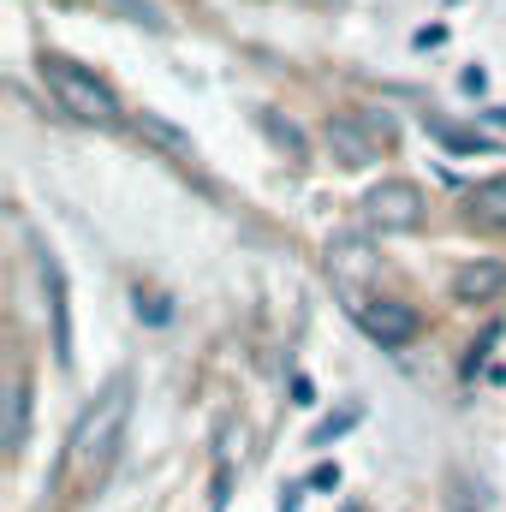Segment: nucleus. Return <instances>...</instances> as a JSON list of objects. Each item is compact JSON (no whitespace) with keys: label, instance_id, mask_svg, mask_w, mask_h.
I'll return each instance as SVG.
<instances>
[{"label":"nucleus","instance_id":"obj_7","mask_svg":"<svg viewBox=\"0 0 506 512\" xmlns=\"http://www.w3.org/2000/svg\"><path fill=\"white\" fill-rule=\"evenodd\" d=\"M501 292H506L501 262H465V268L453 274V298H459V304H495Z\"/></svg>","mask_w":506,"mask_h":512},{"label":"nucleus","instance_id":"obj_1","mask_svg":"<svg viewBox=\"0 0 506 512\" xmlns=\"http://www.w3.org/2000/svg\"><path fill=\"white\" fill-rule=\"evenodd\" d=\"M131 417V376H114L108 393L78 417V429H72V441H66V459H60V471H84V477H102L108 471V459H114V447H120V429H126Z\"/></svg>","mask_w":506,"mask_h":512},{"label":"nucleus","instance_id":"obj_6","mask_svg":"<svg viewBox=\"0 0 506 512\" xmlns=\"http://www.w3.org/2000/svg\"><path fill=\"white\" fill-rule=\"evenodd\" d=\"M42 280H48V310H54V364L72 370V304H66V274L54 256H42Z\"/></svg>","mask_w":506,"mask_h":512},{"label":"nucleus","instance_id":"obj_14","mask_svg":"<svg viewBox=\"0 0 506 512\" xmlns=\"http://www.w3.org/2000/svg\"><path fill=\"white\" fill-rule=\"evenodd\" d=\"M352 423H358V411H340V417H328V423H316V429H310V447H328V441H334V435H346Z\"/></svg>","mask_w":506,"mask_h":512},{"label":"nucleus","instance_id":"obj_11","mask_svg":"<svg viewBox=\"0 0 506 512\" xmlns=\"http://www.w3.org/2000/svg\"><path fill=\"white\" fill-rule=\"evenodd\" d=\"M262 131L292 155V161H310V143H304V131L292 126V120H280V114H262Z\"/></svg>","mask_w":506,"mask_h":512},{"label":"nucleus","instance_id":"obj_10","mask_svg":"<svg viewBox=\"0 0 506 512\" xmlns=\"http://www.w3.org/2000/svg\"><path fill=\"white\" fill-rule=\"evenodd\" d=\"M24 435H30V382L18 376V382H12V417H6V447L18 453Z\"/></svg>","mask_w":506,"mask_h":512},{"label":"nucleus","instance_id":"obj_3","mask_svg":"<svg viewBox=\"0 0 506 512\" xmlns=\"http://www.w3.org/2000/svg\"><path fill=\"white\" fill-rule=\"evenodd\" d=\"M423 191L411 185V179H381L376 191L364 197V215H370V227L381 233H411V227H423Z\"/></svg>","mask_w":506,"mask_h":512},{"label":"nucleus","instance_id":"obj_12","mask_svg":"<svg viewBox=\"0 0 506 512\" xmlns=\"http://www.w3.org/2000/svg\"><path fill=\"white\" fill-rule=\"evenodd\" d=\"M96 6H108V12H120L126 24H149V30H161V24H167V12H161L155 0H96Z\"/></svg>","mask_w":506,"mask_h":512},{"label":"nucleus","instance_id":"obj_4","mask_svg":"<svg viewBox=\"0 0 506 512\" xmlns=\"http://www.w3.org/2000/svg\"><path fill=\"white\" fill-rule=\"evenodd\" d=\"M352 316L364 322V334L381 340L387 352H393V346H411V340H417V328H423V322H417V310H411V304H393V298H358V304H352Z\"/></svg>","mask_w":506,"mask_h":512},{"label":"nucleus","instance_id":"obj_13","mask_svg":"<svg viewBox=\"0 0 506 512\" xmlns=\"http://www.w3.org/2000/svg\"><path fill=\"white\" fill-rule=\"evenodd\" d=\"M429 131H435L453 155H489V149H495V137H477V131H447V126H429Z\"/></svg>","mask_w":506,"mask_h":512},{"label":"nucleus","instance_id":"obj_9","mask_svg":"<svg viewBox=\"0 0 506 512\" xmlns=\"http://www.w3.org/2000/svg\"><path fill=\"white\" fill-rule=\"evenodd\" d=\"M471 221L506 227V179H483V185L471 191Z\"/></svg>","mask_w":506,"mask_h":512},{"label":"nucleus","instance_id":"obj_2","mask_svg":"<svg viewBox=\"0 0 506 512\" xmlns=\"http://www.w3.org/2000/svg\"><path fill=\"white\" fill-rule=\"evenodd\" d=\"M42 78H48V90L60 96V108L72 114V120H84V126H126L131 114L120 108V96L96 78V72H84V66H72V60H60V54H42Z\"/></svg>","mask_w":506,"mask_h":512},{"label":"nucleus","instance_id":"obj_8","mask_svg":"<svg viewBox=\"0 0 506 512\" xmlns=\"http://www.w3.org/2000/svg\"><path fill=\"white\" fill-rule=\"evenodd\" d=\"M131 131H137V137H149V143H155L161 155H173V161H191V155H197L185 131L173 126V120H161V114H149V108H137V114H131Z\"/></svg>","mask_w":506,"mask_h":512},{"label":"nucleus","instance_id":"obj_5","mask_svg":"<svg viewBox=\"0 0 506 512\" xmlns=\"http://www.w3.org/2000/svg\"><path fill=\"white\" fill-rule=\"evenodd\" d=\"M322 143H328V155L340 167H376V137L358 126L352 114H328L322 120Z\"/></svg>","mask_w":506,"mask_h":512}]
</instances>
